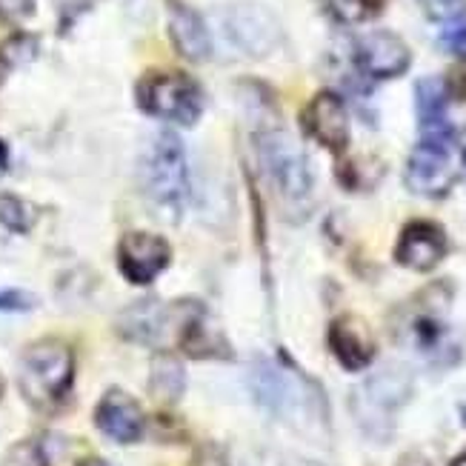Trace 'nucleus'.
I'll use <instances>...</instances> for the list:
<instances>
[{
  "label": "nucleus",
  "mask_w": 466,
  "mask_h": 466,
  "mask_svg": "<svg viewBox=\"0 0 466 466\" xmlns=\"http://www.w3.org/2000/svg\"><path fill=\"white\" fill-rule=\"evenodd\" d=\"M450 303V287L435 283L395 312V340L427 367L447 370L461 360V338L447 315Z\"/></svg>",
  "instance_id": "nucleus-1"
},
{
  "label": "nucleus",
  "mask_w": 466,
  "mask_h": 466,
  "mask_svg": "<svg viewBox=\"0 0 466 466\" xmlns=\"http://www.w3.org/2000/svg\"><path fill=\"white\" fill-rule=\"evenodd\" d=\"M249 387L263 410L289 420L298 430H307L309 423L315 427V418H323V400L318 390L295 370L258 360L249 372Z\"/></svg>",
  "instance_id": "nucleus-2"
},
{
  "label": "nucleus",
  "mask_w": 466,
  "mask_h": 466,
  "mask_svg": "<svg viewBox=\"0 0 466 466\" xmlns=\"http://www.w3.org/2000/svg\"><path fill=\"white\" fill-rule=\"evenodd\" d=\"M410 398L412 375L400 367H387L370 375L352 392V415L363 435H370L372 441H390L395 432V418Z\"/></svg>",
  "instance_id": "nucleus-3"
},
{
  "label": "nucleus",
  "mask_w": 466,
  "mask_h": 466,
  "mask_svg": "<svg viewBox=\"0 0 466 466\" xmlns=\"http://www.w3.org/2000/svg\"><path fill=\"white\" fill-rule=\"evenodd\" d=\"M140 184L157 209L172 218L180 215L189 198V169L184 144L175 132H160L149 144L140 160Z\"/></svg>",
  "instance_id": "nucleus-4"
},
{
  "label": "nucleus",
  "mask_w": 466,
  "mask_h": 466,
  "mask_svg": "<svg viewBox=\"0 0 466 466\" xmlns=\"http://www.w3.org/2000/svg\"><path fill=\"white\" fill-rule=\"evenodd\" d=\"M75 358L66 343L40 340L20 360V387L35 407H55L72 387Z\"/></svg>",
  "instance_id": "nucleus-5"
},
{
  "label": "nucleus",
  "mask_w": 466,
  "mask_h": 466,
  "mask_svg": "<svg viewBox=\"0 0 466 466\" xmlns=\"http://www.w3.org/2000/svg\"><path fill=\"white\" fill-rule=\"evenodd\" d=\"M258 149L280 198L287 204H307L312 195V167L295 137L283 129H263L258 135Z\"/></svg>",
  "instance_id": "nucleus-6"
},
{
  "label": "nucleus",
  "mask_w": 466,
  "mask_h": 466,
  "mask_svg": "<svg viewBox=\"0 0 466 466\" xmlns=\"http://www.w3.org/2000/svg\"><path fill=\"white\" fill-rule=\"evenodd\" d=\"M140 106L149 115L164 117L169 124L192 127L198 124L200 112H204V97H200L198 84L189 75L180 72H164L149 75L137 89Z\"/></svg>",
  "instance_id": "nucleus-7"
},
{
  "label": "nucleus",
  "mask_w": 466,
  "mask_h": 466,
  "mask_svg": "<svg viewBox=\"0 0 466 466\" xmlns=\"http://www.w3.org/2000/svg\"><path fill=\"white\" fill-rule=\"evenodd\" d=\"M224 29L232 46L249 57H269L283 44V26L263 4H232L224 12Z\"/></svg>",
  "instance_id": "nucleus-8"
},
{
  "label": "nucleus",
  "mask_w": 466,
  "mask_h": 466,
  "mask_svg": "<svg viewBox=\"0 0 466 466\" xmlns=\"http://www.w3.org/2000/svg\"><path fill=\"white\" fill-rule=\"evenodd\" d=\"M455 160L450 140L423 137L407 160V187L420 198H443L455 184Z\"/></svg>",
  "instance_id": "nucleus-9"
},
{
  "label": "nucleus",
  "mask_w": 466,
  "mask_h": 466,
  "mask_svg": "<svg viewBox=\"0 0 466 466\" xmlns=\"http://www.w3.org/2000/svg\"><path fill=\"white\" fill-rule=\"evenodd\" d=\"M200 309L192 307V312L187 318L175 315V309H169L167 303L160 300H137L132 303V307L120 315V332H124V338L129 340H137V343H147V347H157V343H167L172 335V329L180 332V338H184L189 320L198 315Z\"/></svg>",
  "instance_id": "nucleus-10"
},
{
  "label": "nucleus",
  "mask_w": 466,
  "mask_h": 466,
  "mask_svg": "<svg viewBox=\"0 0 466 466\" xmlns=\"http://www.w3.org/2000/svg\"><path fill=\"white\" fill-rule=\"evenodd\" d=\"M355 64L358 69L375 77V80H390L398 77L410 69L412 64V52L410 46L395 32H370L358 40L355 46Z\"/></svg>",
  "instance_id": "nucleus-11"
},
{
  "label": "nucleus",
  "mask_w": 466,
  "mask_h": 466,
  "mask_svg": "<svg viewBox=\"0 0 466 466\" xmlns=\"http://www.w3.org/2000/svg\"><path fill=\"white\" fill-rule=\"evenodd\" d=\"M303 129L335 155L350 147V112L335 92H320L309 100L303 109Z\"/></svg>",
  "instance_id": "nucleus-12"
},
{
  "label": "nucleus",
  "mask_w": 466,
  "mask_h": 466,
  "mask_svg": "<svg viewBox=\"0 0 466 466\" xmlns=\"http://www.w3.org/2000/svg\"><path fill=\"white\" fill-rule=\"evenodd\" d=\"M120 269L132 283H149L155 280L169 263V247L164 238L149 232H132L120 240Z\"/></svg>",
  "instance_id": "nucleus-13"
},
{
  "label": "nucleus",
  "mask_w": 466,
  "mask_h": 466,
  "mask_svg": "<svg viewBox=\"0 0 466 466\" xmlns=\"http://www.w3.org/2000/svg\"><path fill=\"white\" fill-rule=\"evenodd\" d=\"M447 255V235L441 227L430 220H412V224L400 232L395 258L415 272H430Z\"/></svg>",
  "instance_id": "nucleus-14"
},
{
  "label": "nucleus",
  "mask_w": 466,
  "mask_h": 466,
  "mask_svg": "<svg viewBox=\"0 0 466 466\" xmlns=\"http://www.w3.org/2000/svg\"><path fill=\"white\" fill-rule=\"evenodd\" d=\"M329 347H332L335 358L340 360V367L350 372L367 370L375 358V340L367 329V323L352 315H343L332 323Z\"/></svg>",
  "instance_id": "nucleus-15"
},
{
  "label": "nucleus",
  "mask_w": 466,
  "mask_h": 466,
  "mask_svg": "<svg viewBox=\"0 0 466 466\" xmlns=\"http://www.w3.org/2000/svg\"><path fill=\"white\" fill-rule=\"evenodd\" d=\"M95 420L104 435H109L117 443H132L144 435V412H140L137 400L127 392L112 390L104 395L100 407L95 412Z\"/></svg>",
  "instance_id": "nucleus-16"
},
{
  "label": "nucleus",
  "mask_w": 466,
  "mask_h": 466,
  "mask_svg": "<svg viewBox=\"0 0 466 466\" xmlns=\"http://www.w3.org/2000/svg\"><path fill=\"white\" fill-rule=\"evenodd\" d=\"M169 35H172V44L177 46V52L187 60L200 64V60H207L212 55V37H209L204 17H200L192 6L180 4V0H172Z\"/></svg>",
  "instance_id": "nucleus-17"
},
{
  "label": "nucleus",
  "mask_w": 466,
  "mask_h": 466,
  "mask_svg": "<svg viewBox=\"0 0 466 466\" xmlns=\"http://www.w3.org/2000/svg\"><path fill=\"white\" fill-rule=\"evenodd\" d=\"M415 106L423 137L430 140H450L452 127L447 124V106H450V89L447 80L441 77H423L415 86Z\"/></svg>",
  "instance_id": "nucleus-18"
},
{
  "label": "nucleus",
  "mask_w": 466,
  "mask_h": 466,
  "mask_svg": "<svg viewBox=\"0 0 466 466\" xmlns=\"http://www.w3.org/2000/svg\"><path fill=\"white\" fill-rule=\"evenodd\" d=\"M187 387V375L184 367L172 358V355H157L152 360V372H149V390L160 403H175L184 395Z\"/></svg>",
  "instance_id": "nucleus-19"
},
{
  "label": "nucleus",
  "mask_w": 466,
  "mask_h": 466,
  "mask_svg": "<svg viewBox=\"0 0 466 466\" xmlns=\"http://www.w3.org/2000/svg\"><path fill=\"white\" fill-rule=\"evenodd\" d=\"M0 224L12 232H29L35 224V207L17 195H0Z\"/></svg>",
  "instance_id": "nucleus-20"
},
{
  "label": "nucleus",
  "mask_w": 466,
  "mask_h": 466,
  "mask_svg": "<svg viewBox=\"0 0 466 466\" xmlns=\"http://www.w3.org/2000/svg\"><path fill=\"white\" fill-rule=\"evenodd\" d=\"M327 9L340 20V24H360L375 9V0H323Z\"/></svg>",
  "instance_id": "nucleus-21"
},
{
  "label": "nucleus",
  "mask_w": 466,
  "mask_h": 466,
  "mask_svg": "<svg viewBox=\"0 0 466 466\" xmlns=\"http://www.w3.org/2000/svg\"><path fill=\"white\" fill-rule=\"evenodd\" d=\"M418 4L432 24H452L463 15L466 0H418Z\"/></svg>",
  "instance_id": "nucleus-22"
},
{
  "label": "nucleus",
  "mask_w": 466,
  "mask_h": 466,
  "mask_svg": "<svg viewBox=\"0 0 466 466\" xmlns=\"http://www.w3.org/2000/svg\"><path fill=\"white\" fill-rule=\"evenodd\" d=\"M4 466H46V455L35 441H20L6 452Z\"/></svg>",
  "instance_id": "nucleus-23"
},
{
  "label": "nucleus",
  "mask_w": 466,
  "mask_h": 466,
  "mask_svg": "<svg viewBox=\"0 0 466 466\" xmlns=\"http://www.w3.org/2000/svg\"><path fill=\"white\" fill-rule=\"evenodd\" d=\"M441 46L452 55H466V17H458L441 32Z\"/></svg>",
  "instance_id": "nucleus-24"
},
{
  "label": "nucleus",
  "mask_w": 466,
  "mask_h": 466,
  "mask_svg": "<svg viewBox=\"0 0 466 466\" xmlns=\"http://www.w3.org/2000/svg\"><path fill=\"white\" fill-rule=\"evenodd\" d=\"M35 307V298L20 289H0V312H24Z\"/></svg>",
  "instance_id": "nucleus-25"
},
{
  "label": "nucleus",
  "mask_w": 466,
  "mask_h": 466,
  "mask_svg": "<svg viewBox=\"0 0 466 466\" xmlns=\"http://www.w3.org/2000/svg\"><path fill=\"white\" fill-rule=\"evenodd\" d=\"M32 55H35V40H29L26 35L15 37L4 49V60H9V64H20V60H29Z\"/></svg>",
  "instance_id": "nucleus-26"
},
{
  "label": "nucleus",
  "mask_w": 466,
  "mask_h": 466,
  "mask_svg": "<svg viewBox=\"0 0 466 466\" xmlns=\"http://www.w3.org/2000/svg\"><path fill=\"white\" fill-rule=\"evenodd\" d=\"M32 9V0H0V17H29Z\"/></svg>",
  "instance_id": "nucleus-27"
},
{
  "label": "nucleus",
  "mask_w": 466,
  "mask_h": 466,
  "mask_svg": "<svg viewBox=\"0 0 466 466\" xmlns=\"http://www.w3.org/2000/svg\"><path fill=\"white\" fill-rule=\"evenodd\" d=\"M398 466H432V463H430L427 458H423V455H418V452H412V455H403Z\"/></svg>",
  "instance_id": "nucleus-28"
},
{
  "label": "nucleus",
  "mask_w": 466,
  "mask_h": 466,
  "mask_svg": "<svg viewBox=\"0 0 466 466\" xmlns=\"http://www.w3.org/2000/svg\"><path fill=\"white\" fill-rule=\"evenodd\" d=\"M6 164H9V157H6V147H4V140H0V175L6 172Z\"/></svg>",
  "instance_id": "nucleus-29"
},
{
  "label": "nucleus",
  "mask_w": 466,
  "mask_h": 466,
  "mask_svg": "<svg viewBox=\"0 0 466 466\" xmlns=\"http://www.w3.org/2000/svg\"><path fill=\"white\" fill-rule=\"evenodd\" d=\"M458 412H461V420H463V427H466V398L458 403Z\"/></svg>",
  "instance_id": "nucleus-30"
},
{
  "label": "nucleus",
  "mask_w": 466,
  "mask_h": 466,
  "mask_svg": "<svg viewBox=\"0 0 466 466\" xmlns=\"http://www.w3.org/2000/svg\"><path fill=\"white\" fill-rule=\"evenodd\" d=\"M80 466H109L106 461H97V458H92V461H86V463H80Z\"/></svg>",
  "instance_id": "nucleus-31"
},
{
  "label": "nucleus",
  "mask_w": 466,
  "mask_h": 466,
  "mask_svg": "<svg viewBox=\"0 0 466 466\" xmlns=\"http://www.w3.org/2000/svg\"><path fill=\"white\" fill-rule=\"evenodd\" d=\"M452 466H466V452H463V455H461L458 461H452Z\"/></svg>",
  "instance_id": "nucleus-32"
},
{
  "label": "nucleus",
  "mask_w": 466,
  "mask_h": 466,
  "mask_svg": "<svg viewBox=\"0 0 466 466\" xmlns=\"http://www.w3.org/2000/svg\"><path fill=\"white\" fill-rule=\"evenodd\" d=\"M461 149H463V160H466V135H463V140H461Z\"/></svg>",
  "instance_id": "nucleus-33"
}]
</instances>
